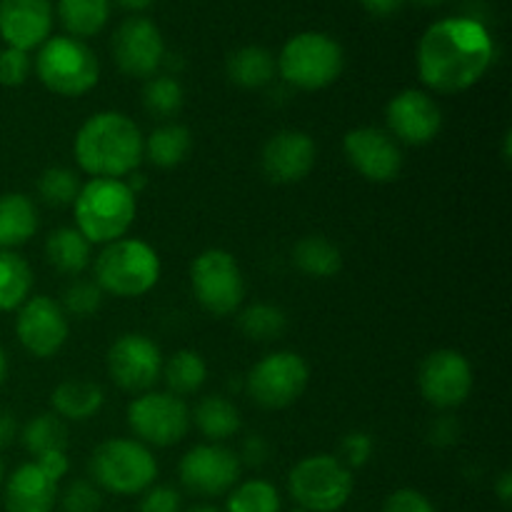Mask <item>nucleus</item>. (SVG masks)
<instances>
[{
	"label": "nucleus",
	"instance_id": "obj_1",
	"mask_svg": "<svg viewBox=\"0 0 512 512\" xmlns=\"http://www.w3.org/2000/svg\"><path fill=\"white\" fill-rule=\"evenodd\" d=\"M495 60V40L488 25L473 15L435 20L415 50L418 75L425 88L455 95L485 78Z\"/></svg>",
	"mask_w": 512,
	"mask_h": 512
},
{
	"label": "nucleus",
	"instance_id": "obj_2",
	"mask_svg": "<svg viewBox=\"0 0 512 512\" xmlns=\"http://www.w3.org/2000/svg\"><path fill=\"white\" fill-rule=\"evenodd\" d=\"M143 140L133 118L118 110H100L78 128L73 155L90 178L125 180L143 163Z\"/></svg>",
	"mask_w": 512,
	"mask_h": 512
},
{
	"label": "nucleus",
	"instance_id": "obj_3",
	"mask_svg": "<svg viewBox=\"0 0 512 512\" xmlns=\"http://www.w3.org/2000/svg\"><path fill=\"white\" fill-rule=\"evenodd\" d=\"M75 228L90 245H108L125 238L138 215V195L125 180L90 178L80 185L73 203Z\"/></svg>",
	"mask_w": 512,
	"mask_h": 512
},
{
	"label": "nucleus",
	"instance_id": "obj_4",
	"mask_svg": "<svg viewBox=\"0 0 512 512\" xmlns=\"http://www.w3.org/2000/svg\"><path fill=\"white\" fill-rule=\"evenodd\" d=\"M278 75L298 90H323L343 75L345 50L333 35L305 30L285 40L275 58Z\"/></svg>",
	"mask_w": 512,
	"mask_h": 512
},
{
	"label": "nucleus",
	"instance_id": "obj_5",
	"mask_svg": "<svg viewBox=\"0 0 512 512\" xmlns=\"http://www.w3.org/2000/svg\"><path fill=\"white\" fill-rule=\"evenodd\" d=\"M95 283L115 298H140L158 285L163 265L153 245L140 238H120L108 243L95 258Z\"/></svg>",
	"mask_w": 512,
	"mask_h": 512
},
{
	"label": "nucleus",
	"instance_id": "obj_6",
	"mask_svg": "<svg viewBox=\"0 0 512 512\" xmlns=\"http://www.w3.org/2000/svg\"><path fill=\"white\" fill-rule=\"evenodd\" d=\"M40 83L63 98H80L100 80V63L85 40L70 35H50L33 60Z\"/></svg>",
	"mask_w": 512,
	"mask_h": 512
},
{
	"label": "nucleus",
	"instance_id": "obj_7",
	"mask_svg": "<svg viewBox=\"0 0 512 512\" xmlns=\"http://www.w3.org/2000/svg\"><path fill=\"white\" fill-rule=\"evenodd\" d=\"M90 475L113 495H143L158 478V460L140 440L110 438L93 450Z\"/></svg>",
	"mask_w": 512,
	"mask_h": 512
},
{
	"label": "nucleus",
	"instance_id": "obj_8",
	"mask_svg": "<svg viewBox=\"0 0 512 512\" xmlns=\"http://www.w3.org/2000/svg\"><path fill=\"white\" fill-rule=\"evenodd\" d=\"M290 498L308 512H338L353 495V470L333 455H308L288 475Z\"/></svg>",
	"mask_w": 512,
	"mask_h": 512
},
{
	"label": "nucleus",
	"instance_id": "obj_9",
	"mask_svg": "<svg viewBox=\"0 0 512 512\" xmlns=\"http://www.w3.org/2000/svg\"><path fill=\"white\" fill-rule=\"evenodd\" d=\"M190 288L200 308L215 318L235 313L245 298V278L233 253L208 248L190 265Z\"/></svg>",
	"mask_w": 512,
	"mask_h": 512
},
{
	"label": "nucleus",
	"instance_id": "obj_10",
	"mask_svg": "<svg viewBox=\"0 0 512 512\" xmlns=\"http://www.w3.org/2000/svg\"><path fill=\"white\" fill-rule=\"evenodd\" d=\"M310 383V368L303 355L293 350H278L253 365L245 378L248 395L265 410H283L305 393Z\"/></svg>",
	"mask_w": 512,
	"mask_h": 512
},
{
	"label": "nucleus",
	"instance_id": "obj_11",
	"mask_svg": "<svg viewBox=\"0 0 512 512\" xmlns=\"http://www.w3.org/2000/svg\"><path fill=\"white\" fill-rule=\"evenodd\" d=\"M190 408L173 393L148 390L128 405V425L135 438L153 448L178 445L190 430Z\"/></svg>",
	"mask_w": 512,
	"mask_h": 512
},
{
	"label": "nucleus",
	"instance_id": "obj_12",
	"mask_svg": "<svg viewBox=\"0 0 512 512\" xmlns=\"http://www.w3.org/2000/svg\"><path fill=\"white\" fill-rule=\"evenodd\" d=\"M110 50H113L118 70L128 78H153L160 73L165 58H168L163 33L145 15H133V18L123 20L115 28Z\"/></svg>",
	"mask_w": 512,
	"mask_h": 512
},
{
	"label": "nucleus",
	"instance_id": "obj_13",
	"mask_svg": "<svg viewBox=\"0 0 512 512\" xmlns=\"http://www.w3.org/2000/svg\"><path fill=\"white\" fill-rule=\"evenodd\" d=\"M243 463L223 443H203L190 448L180 460V483L200 498H218L240 483Z\"/></svg>",
	"mask_w": 512,
	"mask_h": 512
},
{
	"label": "nucleus",
	"instance_id": "obj_14",
	"mask_svg": "<svg viewBox=\"0 0 512 512\" xmlns=\"http://www.w3.org/2000/svg\"><path fill=\"white\" fill-rule=\"evenodd\" d=\"M108 375L128 393H148L163 373L158 343L143 333H123L108 348Z\"/></svg>",
	"mask_w": 512,
	"mask_h": 512
},
{
	"label": "nucleus",
	"instance_id": "obj_15",
	"mask_svg": "<svg viewBox=\"0 0 512 512\" xmlns=\"http://www.w3.org/2000/svg\"><path fill=\"white\" fill-rule=\"evenodd\" d=\"M418 385L423 398L435 408H458L473 393V365L453 348L435 350L420 363Z\"/></svg>",
	"mask_w": 512,
	"mask_h": 512
},
{
	"label": "nucleus",
	"instance_id": "obj_16",
	"mask_svg": "<svg viewBox=\"0 0 512 512\" xmlns=\"http://www.w3.org/2000/svg\"><path fill=\"white\" fill-rule=\"evenodd\" d=\"M345 160L353 165L355 173L370 183H393L403 170L400 145L388 130L363 125L345 133L343 138Z\"/></svg>",
	"mask_w": 512,
	"mask_h": 512
},
{
	"label": "nucleus",
	"instance_id": "obj_17",
	"mask_svg": "<svg viewBox=\"0 0 512 512\" xmlns=\"http://www.w3.org/2000/svg\"><path fill=\"white\" fill-rule=\"evenodd\" d=\"M70 323L58 300L48 295H33L18 308L15 335L20 345L35 358H53L65 345Z\"/></svg>",
	"mask_w": 512,
	"mask_h": 512
},
{
	"label": "nucleus",
	"instance_id": "obj_18",
	"mask_svg": "<svg viewBox=\"0 0 512 512\" xmlns=\"http://www.w3.org/2000/svg\"><path fill=\"white\" fill-rule=\"evenodd\" d=\"M385 123L398 143L428 145L443 128V110L425 90L405 88L385 105Z\"/></svg>",
	"mask_w": 512,
	"mask_h": 512
},
{
	"label": "nucleus",
	"instance_id": "obj_19",
	"mask_svg": "<svg viewBox=\"0 0 512 512\" xmlns=\"http://www.w3.org/2000/svg\"><path fill=\"white\" fill-rule=\"evenodd\" d=\"M315 158H318L315 140L303 130L288 128L270 135L263 155H260V165H263L265 178L280 185H290L308 178L310 170L315 168Z\"/></svg>",
	"mask_w": 512,
	"mask_h": 512
},
{
	"label": "nucleus",
	"instance_id": "obj_20",
	"mask_svg": "<svg viewBox=\"0 0 512 512\" xmlns=\"http://www.w3.org/2000/svg\"><path fill=\"white\" fill-rule=\"evenodd\" d=\"M53 35L50 0H0V38L5 48L30 53Z\"/></svg>",
	"mask_w": 512,
	"mask_h": 512
},
{
	"label": "nucleus",
	"instance_id": "obj_21",
	"mask_svg": "<svg viewBox=\"0 0 512 512\" xmlns=\"http://www.w3.org/2000/svg\"><path fill=\"white\" fill-rule=\"evenodd\" d=\"M55 505L58 483L38 463L20 465L5 483V512H53Z\"/></svg>",
	"mask_w": 512,
	"mask_h": 512
},
{
	"label": "nucleus",
	"instance_id": "obj_22",
	"mask_svg": "<svg viewBox=\"0 0 512 512\" xmlns=\"http://www.w3.org/2000/svg\"><path fill=\"white\" fill-rule=\"evenodd\" d=\"M50 403H53V413L58 415L60 420L85 423V420L95 418V415L103 410L105 393L98 383L70 378L63 380V383L53 390Z\"/></svg>",
	"mask_w": 512,
	"mask_h": 512
},
{
	"label": "nucleus",
	"instance_id": "obj_23",
	"mask_svg": "<svg viewBox=\"0 0 512 512\" xmlns=\"http://www.w3.org/2000/svg\"><path fill=\"white\" fill-rule=\"evenodd\" d=\"M225 73H228L230 83L245 90H258L273 83L278 75L275 68V55L263 45H243V48L233 50L225 60Z\"/></svg>",
	"mask_w": 512,
	"mask_h": 512
},
{
	"label": "nucleus",
	"instance_id": "obj_24",
	"mask_svg": "<svg viewBox=\"0 0 512 512\" xmlns=\"http://www.w3.org/2000/svg\"><path fill=\"white\" fill-rule=\"evenodd\" d=\"M38 230V208L23 193L0 195V248L10 250L28 243Z\"/></svg>",
	"mask_w": 512,
	"mask_h": 512
},
{
	"label": "nucleus",
	"instance_id": "obj_25",
	"mask_svg": "<svg viewBox=\"0 0 512 512\" xmlns=\"http://www.w3.org/2000/svg\"><path fill=\"white\" fill-rule=\"evenodd\" d=\"M113 0H58L55 15L70 38H93L108 25Z\"/></svg>",
	"mask_w": 512,
	"mask_h": 512
},
{
	"label": "nucleus",
	"instance_id": "obj_26",
	"mask_svg": "<svg viewBox=\"0 0 512 512\" xmlns=\"http://www.w3.org/2000/svg\"><path fill=\"white\" fill-rule=\"evenodd\" d=\"M190 420L198 425V430L210 443H223V440L233 438V435L240 433V425H243L238 408L225 395H208V398L200 400Z\"/></svg>",
	"mask_w": 512,
	"mask_h": 512
},
{
	"label": "nucleus",
	"instance_id": "obj_27",
	"mask_svg": "<svg viewBox=\"0 0 512 512\" xmlns=\"http://www.w3.org/2000/svg\"><path fill=\"white\" fill-rule=\"evenodd\" d=\"M193 135L180 123H163L143 140V158L158 168H175L188 158Z\"/></svg>",
	"mask_w": 512,
	"mask_h": 512
},
{
	"label": "nucleus",
	"instance_id": "obj_28",
	"mask_svg": "<svg viewBox=\"0 0 512 512\" xmlns=\"http://www.w3.org/2000/svg\"><path fill=\"white\" fill-rule=\"evenodd\" d=\"M45 258L58 273L80 275L90 265V243L78 228H58L45 240Z\"/></svg>",
	"mask_w": 512,
	"mask_h": 512
},
{
	"label": "nucleus",
	"instance_id": "obj_29",
	"mask_svg": "<svg viewBox=\"0 0 512 512\" xmlns=\"http://www.w3.org/2000/svg\"><path fill=\"white\" fill-rule=\"evenodd\" d=\"M293 263L308 278L325 280L340 273V268H343V255H340L338 245L330 243L323 235H305L293 248Z\"/></svg>",
	"mask_w": 512,
	"mask_h": 512
},
{
	"label": "nucleus",
	"instance_id": "obj_30",
	"mask_svg": "<svg viewBox=\"0 0 512 512\" xmlns=\"http://www.w3.org/2000/svg\"><path fill=\"white\" fill-rule=\"evenodd\" d=\"M160 378L168 385V393L183 398V395H193L203 388L205 378H208V365L198 350L183 348L170 355L168 360H163Z\"/></svg>",
	"mask_w": 512,
	"mask_h": 512
},
{
	"label": "nucleus",
	"instance_id": "obj_31",
	"mask_svg": "<svg viewBox=\"0 0 512 512\" xmlns=\"http://www.w3.org/2000/svg\"><path fill=\"white\" fill-rule=\"evenodd\" d=\"M20 438L35 460L50 453H68V430L55 413H40L30 418Z\"/></svg>",
	"mask_w": 512,
	"mask_h": 512
},
{
	"label": "nucleus",
	"instance_id": "obj_32",
	"mask_svg": "<svg viewBox=\"0 0 512 512\" xmlns=\"http://www.w3.org/2000/svg\"><path fill=\"white\" fill-rule=\"evenodd\" d=\"M33 290V270L13 250H0V310H18Z\"/></svg>",
	"mask_w": 512,
	"mask_h": 512
},
{
	"label": "nucleus",
	"instance_id": "obj_33",
	"mask_svg": "<svg viewBox=\"0 0 512 512\" xmlns=\"http://www.w3.org/2000/svg\"><path fill=\"white\" fill-rule=\"evenodd\" d=\"M185 103V90L175 75L158 73L148 78L143 88V105L153 118L170 120L180 113Z\"/></svg>",
	"mask_w": 512,
	"mask_h": 512
},
{
	"label": "nucleus",
	"instance_id": "obj_34",
	"mask_svg": "<svg viewBox=\"0 0 512 512\" xmlns=\"http://www.w3.org/2000/svg\"><path fill=\"white\" fill-rule=\"evenodd\" d=\"M280 493L268 480H245L228 493L225 512H280Z\"/></svg>",
	"mask_w": 512,
	"mask_h": 512
},
{
	"label": "nucleus",
	"instance_id": "obj_35",
	"mask_svg": "<svg viewBox=\"0 0 512 512\" xmlns=\"http://www.w3.org/2000/svg\"><path fill=\"white\" fill-rule=\"evenodd\" d=\"M240 330L245 338L258 340V343H268V340H278L288 328V318L278 305L270 303H253L240 313L238 318Z\"/></svg>",
	"mask_w": 512,
	"mask_h": 512
},
{
	"label": "nucleus",
	"instance_id": "obj_36",
	"mask_svg": "<svg viewBox=\"0 0 512 512\" xmlns=\"http://www.w3.org/2000/svg\"><path fill=\"white\" fill-rule=\"evenodd\" d=\"M80 180L78 175L70 168H48L40 173L38 178V195L43 198V203L53 205V208H65V205H73L78 198Z\"/></svg>",
	"mask_w": 512,
	"mask_h": 512
},
{
	"label": "nucleus",
	"instance_id": "obj_37",
	"mask_svg": "<svg viewBox=\"0 0 512 512\" xmlns=\"http://www.w3.org/2000/svg\"><path fill=\"white\" fill-rule=\"evenodd\" d=\"M103 305V290L98 288L95 280H73V283L65 288L63 303L60 308L65 310V315H75V318H88L95 315Z\"/></svg>",
	"mask_w": 512,
	"mask_h": 512
},
{
	"label": "nucleus",
	"instance_id": "obj_38",
	"mask_svg": "<svg viewBox=\"0 0 512 512\" xmlns=\"http://www.w3.org/2000/svg\"><path fill=\"white\" fill-rule=\"evenodd\" d=\"M58 500L63 512H100L103 508L100 488L90 480H73L63 493H58Z\"/></svg>",
	"mask_w": 512,
	"mask_h": 512
},
{
	"label": "nucleus",
	"instance_id": "obj_39",
	"mask_svg": "<svg viewBox=\"0 0 512 512\" xmlns=\"http://www.w3.org/2000/svg\"><path fill=\"white\" fill-rule=\"evenodd\" d=\"M30 70H33L30 53L18 48L0 50V85L18 88V85H23L30 78Z\"/></svg>",
	"mask_w": 512,
	"mask_h": 512
},
{
	"label": "nucleus",
	"instance_id": "obj_40",
	"mask_svg": "<svg viewBox=\"0 0 512 512\" xmlns=\"http://www.w3.org/2000/svg\"><path fill=\"white\" fill-rule=\"evenodd\" d=\"M373 438L368 433H350L345 435L343 445H340V463L345 468H363L373 455Z\"/></svg>",
	"mask_w": 512,
	"mask_h": 512
},
{
	"label": "nucleus",
	"instance_id": "obj_41",
	"mask_svg": "<svg viewBox=\"0 0 512 512\" xmlns=\"http://www.w3.org/2000/svg\"><path fill=\"white\" fill-rule=\"evenodd\" d=\"M180 508V493L170 485H150L140 500V512H180Z\"/></svg>",
	"mask_w": 512,
	"mask_h": 512
},
{
	"label": "nucleus",
	"instance_id": "obj_42",
	"mask_svg": "<svg viewBox=\"0 0 512 512\" xmlns=\"http://www.w3.org/2000/svg\"><path fill=\"white\" fill-rule=\"evenodd\" d=\"M383 512H435V508L420 490L400 488L388 495Z\"/></svg>",
	"mask_w": 512,
	"mask_h": 512
},
{
	"label": "nucleus",
	"instance_id": "obj_43",
	"mask_svg": "<svg viewBox=\"0 0 512 512\" xmlns=\"http://www.w3.org/2000/svg\"><path fill=\"white\" fill-rule=\"evenodd\" d=\"M33 463H38L40 470L48 473L55 483H60V480L68 475V468H70L68 453H50V455H43V458L33 460Z\"/></svg>",
	"mask_w": 512,
	"mask_h": 512
},
{
	"label": "nucleus",
	"instance_id": "obj_44",
	"mask_svg": "<svg viewBox=\"0 0 512 512\" xmlns=\"http://www.w3.org/2000/svg\"><path fill=\"white\" fill-rule=\"evenodd\" d=\"M268 453H270L268 443H265L260 435H253V438L245 440L243 455H238V458H240V463H248V465H255V468H258V465H263L265 460H268Z\"/></svg>",
	"mask_w": 512,
	"mask_h": 512
},
{
	"label": "nucleus",
	"instance_id": "obj_45",
	"mask_svg": "<svg viewBox=\"0 0 512 512\" xmlns=\"http://www.w3.org/2000/svg\"><path fill=\"white\" fill-rule=\"evenodd\" d=\"M18 435V423H15V415L8 410H0V448L10 445Z\"/></svg>",
	"mask_w": 512,
	"mask_h": 512
},
{
	"label": "nucleus",
	"instance_id": "obj_46",
	"mask_svg": "<svg viewBox=\"0 0 512 512\" xmlns=\"http://www.w3.org/2000/svg\"><path fill=\"white\" fill-rule=\"evenodd\" d=\"M360 3H363L370 13L390 15V13H395V10H398L405 0H360Z\"/></svg>",
	"mask_w": 512,
	"mask_h": 512
},
{
	"label": "nucleus",
	"instance_id": "obj_47",
	"mask_svg": "<svg viewBox=\"0 0 512 512\" xmlns=\"http://www.w3.org/2000/svg\"><path fill=\"white\" fill-rule=\"evenodd\" d=\"M495 493H498V498L503 500V505L510 503V498H512V475L508 473V470H505V473L498 478Z\"/></svg>",
	"mask_w": 512,
	"mask_h": 512
},
{
	"label": "nucleus",
	"instance_id": "obj_48",
	"mask_svg": "<svg viewBox=\"0 0 512 512\" xmlns=\"http://www.w3.org/2000/svg\"><path fill=\"white\" fill-rule=\"evenodd\" d=\"M115 3H118L123 10H128V13L140 15V13H145V10H148L155 0H115Z\"/></svg>",
	"mask_w": 512,
	"mask_h": 512
},
{
	"label": "nucleus",
	"instance_id": "obj_49",
	"mask_svg": "<svg viewBox=\"0 0 512 512\" xmlns=\"http://www.w3.org/2000/svg\"><path fill=\"white\" fill-rule=\"evenodd\" d=\"M5 375H8V358H5L3 348H0V383L5 380Z\"/></svg>",
	"mask_w": 512,
	"mask_h": 512
},
{
	"label": "nucleus",
	"instance_id": "obj_50",
	"mask_svg": "<svg viewBox=\"0 0 512 512\" xmlns=\"http://www.w3.org/2000/svg\"><path fill=\"white\" fill-rule=\"evenodd\" d=\"M188 512H220V510L213 508V505H195V508H190Z\"/></svg>",
	"mask_w": 512,
	"mask_h": 512
},
{
	"label": "nucleus",
	"instance_id": "obj_51",
	"mask_svg": "<svg viewBox=\"0 0 512 512\" xmlns=\"http://www.w3.org/2000/svg\"><path fill=\"white\" fill-rule=\"evenodd\" d=\"M418 3H423V5H438V3H443V0H418Z\"/></svg>",
	"mask_w": 512,
	"mask_h": 512
},
{
	"label": "nucleus",
	"instance_id": "obj_52",
	"mask_svg": "<svg viewBox=\"0 0 512 512\" xmlns=\"http://www.w3.org/2000/svg\"><path fill=\"white\" fill-rule=\"evenodd\" d=\"M0 483H3V460H0Z\"/></svg>",
	"mask_w": 512,
	"mask_h": 512
},
{
	"label": "nucleus",
	"instance_id": "obj_53",
	"mask_svg": "<svg viewBox=\"0 0 512 512\" xmlns=\"http://www.w3.org/2000/svg\"><path fill=\"white\" fill-rule=\"evenodd\" d=\"M290 512H308V510H303V508H295V510H290Z\"/></svg>",
	"mask_w": 512,
	"mask_h": 512
}]
</instances>
